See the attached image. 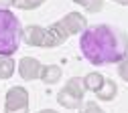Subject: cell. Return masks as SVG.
Returning <instances> with one entry per match:
<instances>
[{"label": "cell", "mask_w": 128, "mask_h": 113, "mask_svg": "<svg viewBox=\"0 0 128 113\" xmlns=\"http://www.w3.org/2000/svg\"><path fill=\"white\" fill-rule=\"evenodd\" d=\"M22 40L28 46H43V48H51V46H59L63 44V38L59 35V30L55 26H37V24H30L26 28H22Z\"/></svg>", "instance_id": "obj_3"}, {"label": "cell", "mask_w": 128, "mask_h": 113, "mask_svg": "<svg viewBox=\"0 0 128 113\" xmlns=\"http://www.w3.org/2000/svg\"><path fill=\"white\" fill-rule=\"evenodd\" d=\"M45 85H53L61 79V67L59 65H43L41 69V77H39Z\"/></svg>", "instance_id": "obj_8"}, {"label": "cell", "mask_w": 128, "mask_h": 113, "mask_svg": "<svg viewBox=\"0 0 128 113\" xmlns=\"http://www.w3.org/2000/svg\"><path fill=\"white\" fill-rule=\"evenodd\" d=\"M114 2H120V0H114Z\"/></svg>", "instance_id": "obj_19"}, {"label": "cell", "mask_w": 128, "mask_h": 113, "mask_svg": "<svg viewBox=\"0 0 128 113\" xmlns=\"http://www.w3.org/2000/svg\"><path fill=\"white\" fill-rule=\"evenodd\" d=\"M79 48L92 65H112L120 63L128 55V38L114 26L98 24L84 30Z\"/></svg>", "instance_id": "obj_1"}, {"label": "cell", "mask_w": 128, "mask_h": 113, "mask_svg": "<svg viewBox=\"0 0 128 113\" xmlns=\"http://www.w3.org/2000/svg\"><path fill=\"white\" fill-rule=\"evenodd\" d=\"M120 4H126L128 6V0H120Z\"/></svg>", "instance_id": "obj_18"}, {"label": "cell", "mask_w": 128, "mask_h": 113, "mask_svg": "<svg viewBox=\"0 0 128 113\" xmlns=\"http://www.w3.org/2000/svg\"><path fill=\"white\" fill-rule=\"evenodd\" d=\"M22 37V28L8 8H0V57H10L18 51V42Z\"/></svg>", "instance_id": "obj_2"}, {"label": "cell", "mask_w": 128, "mask_h": 113, "mask_svg": "<svg viewBox=\"0 0 128 113\" xmlns=\"http://www.w3.org/2000/svg\"><path fill=\"white\" fill-rule=\"evenodd\" d=\"M41 69L43 65L35 59V57H22L18 61V75L24 79V81H35L41 77Z\"/></svg>", "instance_id": "obj_7"}, {"label": "cell", "mask_w": 128, "mask_h": 113, "mask_svg": "<svg viewBox=\"0 0 128 113\" xmlns=\"http://www.w3.org/2000/svg\"><path fill=\"white\" fill-rule=\"evenodd\" d=\"M14 4V0H0V8H8Z\"/></svg>", "instance_id": "obj_16"}, {"label": "cell", "mask_w": 128, "mask_h": 113, "mask_svg": "<svg viewBox=\"0 0 128 113\" xmlns=\"http://www.w3.org/2000/svg\"><path fill=\"white\" fill-rule=\"evenodd\" d=\"M84 83H86V89L88 91H94V93H98L100 87L104 85V77L100 73H90L84 77Z\"/></svg>", "instance_id": "obj_10"}, {"label": "cell", "mask_w": 128, "mask_h": 113, "mask_svg": "<svg viewBox=\"0 0 128 113\" xmlns=\"http://www.w3.org/2000/svg\"><path fill=\"white\" fill-rule=\"evenodd\" d=\"M79 113H104V109L96 103V101H88V103H84V107H82Z\"/></svg>", "instance_id": "obj_14"}, {"label": "cell", "mask_w": 128, "mask_h": 113, "mask_svg": "<svg viewBox=\"0 0 128 113\" xmlns=\"http://www.w3.org/2000/svg\"><path fill=\"white\" fill-rule=\"evenodd\" d=\"M116 93H118V87H116V83L112 79H104V85L100 87V91L96 93V97H98L100 101H112L116 97Z\"/></svg>", "instance_id": "obj_9"}, {"label": "cell", "mask_w": 128, "mask_h": 113, "mask_svg": "<svg viewBox=\"0 0 128 113\" xmlns=\"http://www.w3.org/2000/svg\"><path fill=\"white\" fill-rule=\"evenodd\" d=\"M14 73L12 57H0V79H10Z\"/></svg>", "instance_id": "obj_11"}, {"label": "cell", "mask_w": 128, "mask_h": 113, "mask_svg": "<svg viewBox=\"0 0 128 113\" xmlns=\"http://www.w3.org/2000/svg\"><path fill=\"white\" fill-rule=\"evenodd\" d=\"M118 73H120V77H122L124 81H128V55L120 61V65H118Z\"/></svg>", "instance_id": "obj_15"}, {"label": "cell", "mask_w": 128, "mask_h": 113, "mask_svg": "<svg viewBox=\"0 0 128 113\" xmlns=\"http://www.w3.org/2000/svg\"><path fill=\"white\" fill-rule=\"evenodd\" d=\"M6 113H28V91L24 87H10L4 99Z\"/></svg>", "instance_id": "obj_5"}, {"label": "cell", "mask_w": 128, "mask_h": 113, "mask_svg": "<svg viewBox=\"0 0 128 113\" xmlns=\"http://www.w3.org/2000/svg\"><path fill=\"white\" fill-rule=\"evenodd\" d=\"M45 0H14V6H18L22 10H30V8H39Z\"/></svg>", "instance_id": "obj_13"}, {"label": "cell", "mask_w": 128, "mask_h": 113, "mask_svg": "<svg viewBox=\"0 0 128 113\" xmlns=\"http://www.w3.org/2000/svg\"><path fill=\"white\" fill-rule=\"evenodd\" d=\"M39 113H57V111H53V109H43V111H39Z\"/></svg>", "instance_id": "obj_17"}, {"label": "cell", "mask_w": 128, "mask_h": 113, "mask_svg": "<svg viewBox=\"0 0 128 113\" xmlns=\"http://www.w3.org/2000/svg\"><path fill=\"white\" fill-rule=\"evenodd\" d=\"M73 2L79 4V6H84L90 12H98V10L104 8V0H73Z\"/></svg>", "instance_id": "obj_12"}, {"label": "cell", "mask_w": 128, "mask_h": 113, "mask_svg": "<svg viewBox=\"0 0 128 113\" xmlns=\"http://www.w3.org/2000/svg\"><path fill=\"white\" fill-rule=\"evenodd\" d=\"M86 91H88V89H86L84 79H82V77H73V79L67 81V85L59 91L57 101H59V105L67 107V109H75V107L82 105Z\"/></svg>", "instance_id": "obj_4"}, {"label": "cell", "mask_w": 128, "mask_h": 113, "mask_svg": "<svg viewBox=\"0 0 128 113\" xmlns=\"http://www.w3.org/2000/svg\"><path fill=\"white\" fill-rule=\"evenodd\" d=\"M86 16L82 14V12H69V14H65L61 20H57L53 26L59 30V35L63 37V38H67V37H71V35H77V32H84L86 30Z\"/></svg>", "instance_id": "obj_6"}]
</instances>
